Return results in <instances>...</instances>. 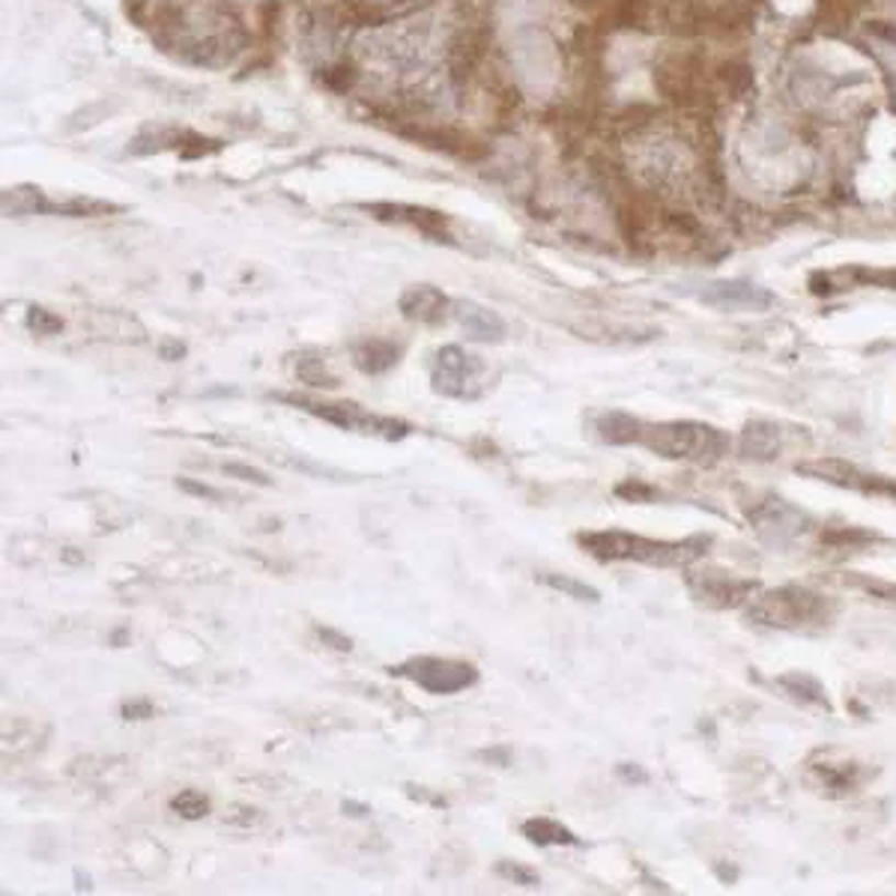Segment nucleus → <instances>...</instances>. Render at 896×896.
<instances>
[{
    "label": "nucleus",
    "mask_w": 896,
    "mask_h": 896,
    "mask_svg": "<svg viewBox=\"0 0 896 896\" xmlns=\"http://www.w3.org/2000/svg\"><path fill=\"white\" fill-rule=\"evenodd\" d=\"M177 488H180L182 493H189V496H201V500H222V493L215 491V488H210V484H201V481L194 479H180L177 481Z\"/></svg>",
    "instance_id": "cd10ccee"
},
{
    "label": "nucleus",
    "mask_w": 896,
    "mask_h": 896,
    "mask_svg": "<svg viewBox=\"0 0 896 896\" xmlns=\"http://www.w3.org/2000/svg\"><path fill=\"white\" fill-rule=\"evenodd\" d=\"M344 813H350V816H356V819H362V816H368V807H362V804H352V800H344Z\"/></svg>",
    "instance_id": "473e14b6"
},
{
    "label": "nucleus",
    "mask_w": 896,
    "mask_h": 896,
    "mask_svg": "<svg viewBox=\"0 0 896 896\" xmlns=\"http://www.w3.org/2000/svg\"><path fill=\"white\" fill-rule=\"evenodd\" d=\"M484 371L479 356H470V352L458 347V344H448L443 350L437 352L434 359V368H430V383H434V392L443 397H458V401H472L479 397L481 383L479 377Z\"/></svg>",
    "instance_id": "0eeeda50"
},
{
    "label": "nucleus",
    "mask_w": 896,
    "mask_h": 896,
    "mask_svg": "<svg viewBox=\"0 0 896 896\" xmlns=\"http://www.w3.org/2000/svg\"><path fill=\"white\" fill-rule=\"evenodd\" d=\"M687 589L694 592V597L712 604V607H736L750 597L753 583L736 580L724 571H696V574H687Z\"/></svg>",
    "instance_id": "6e6552de"
},
{
    "label": "nucleus",
    "mask_w": 896,
    "mask_h": 896,
    "mask_svg": "<svg viewBox=\"0 0 896 896\" xmlns=\"http://www.w3.org/2000/svg\"><path fill=\"white\" fill-rule=\"evenodd\" d=\"M54 210L52 203L45 201L40 189H7L3 192V213L7 215H33Z\"/></svg>",
    "instance_id": "aec40b11"
},
{
    "label": "nucleus",
    "mask_w": 896,
    "mask_h": 896,
    "mask_svg": "<svg viewBox=\"0 0 896 896\" xmlns=\"http://www.w3.org/2000/svg\"><path fill=\"white\" fill-rule=\"evenodd\" d=\"M27 326H31L36 335H57V332L64 329V321H60L57 314H52V311L36 309V305H33V309L27 311Z\"/></svg>",
    "instance_id": "a878e982"
},
{
    "label": "nucleus",
    "mask_w": 896,
    "mask_h": 896,
    "mask_svg": "<svg viewBox=\"0 0 896 896\" xmlns=\"http://www.w3.org/2000/svg\"><path fill=\"white\" fill-rule=\"evenodd\" d=\"M284 404L302 406L305 413L311 416L323 418L329 425L341 427V430H356V434H368V437H380L385 443H397V439H406L413 434V427L406 425L404 418H392V416H373V413H365L359 404H314L309 397H296V395H281Z\"/></svg>",
    "instance_id": "39448f33"
},
{
    "label": "nucleus",
    "mask_w": 896,
    "mask_h": 896,
    "mask_svg": "<svg viewBox=\"0 0 896 896\" xmlns=\"http://www.w3.org/2000/svg\"><path fill=\"white\" fill-rule=\"evenodd\" d=\"M222 470L227 472V475H234V479H243V481H251V484H260V488H269V484H272L267 472L255 470V467H246V463H224Z\"/></svg>",
    "instance_id": "bb28decb"
},
{
    "label": "nucleus",
    "mask_w": 896,
    "mask_h": 896,
    "mask_svg": "<svg viewBox=\"0 0 896 896\" xmlns=\"http://www.w3.org/2000/svg\"><path fill=\"white\" fill-rule=\"evenodd\" d=\"M738 161L765 192H795L813 171V159L789 123L757 117L738 141Z\"/></svg>",
    "instance_id": "f257e3e1"
},
{
    "label": "nucleus",
    "mask_w": 896,
    "mask_h": 896,
    "mask_svg": "<svg viewBox=\"0 0 896 896\" xmlns=\"http://www.w3.org/2000/svg\"><path fill=\"white\" fill-rule=\"evenodd\" d=\"M642 422L625 413H609L597 422V434L601 439H607L613 446H625V443H640Z\"/></svg>",
    "instance_id": "6ab92c4d"
},
{
    "label": "nucleus",
    "mask_w": 896,
    "mask_h": 896,
    "mask_svg": "<svg viewBox=\"0 0 896 896\" xmlns=\"http://www.w3.org/2000/svg\"><path fill=\"white\" fill-rule=\"evenodd\" d=\"M123 717H126V720H147V717H153V705H149L147 699L123 703Z\"/></svg>",
    "instance_id": "c756f323"
},
{
    "label": "nucleus",
    "mask_w": 896,
    "mask_h": 896,
    "mask_svg": "<svg viewBox=\"0 0 896 896\" xmlns=\"http://www.w3.org/2000/svg\"><path fill=\"white\" fill-rule=\"evenodd\" d=\"M866 48L875 57V64L885 69V75L891 78V85L896 90V31H887V27H870L866 31Z\"/></svg>",
    "instance_id": "a211bd4d"
},
{
    "label": "nucleus",
    "mask_w": 896,
    "mask_h": 896,
    "mask_svg": "<svg viewBox=\"0 0 896 896\" xmlns=\"http://www.w3.org/2000/svg\"><path fill=\"white\" fill-rule=\"evenodd\" d=\"M705 299L724 309H762L771 302L769 293H759L757 288H747V284H715V290L705 293Z\"/></svg>",
    "instance_id": "f3484780"
},
{
    "label": "nucleus",
    "mask_w": 896,
    "mask_h": 896,
    "mask_svg": "<svg viewBox=\"0 0 896 896\" xmlns=\"http://www.w3.org/2000/svg\"><path fill=\"white\" fill-rule=\"evenodd\" d=\"M395 675L416 682L422 691L434 696L460 694L472 684H479V670L472 663L463 661H446V658H416V661H406L401 667H392Z\"/></svg>",
    "instance_id": "423d86ee"
},
{
    "label": "nucleus",
    "mask_w": 896,
    "mask_h": 896,
    "mask_svg": "<svg viewBox=\"0 0 896 896\" xmlns=\"http://www.w3.org/2000/svg\"><path fill=\"white\" fill-rule=\"evenodd\" d=\"M580 547L592 553L601 562H642V565H687L699 559L708 541L703 538H691L684 545H670V541H651L642 535L619 533H583L576 535Z\"/></svg>",
    "instance_id": "f03ea898"
},
{
    "label": "nucleus",
    "mask_w": 896,
    "mask_h": 896,
    "mask_svg": "<svg viewBox=\"0 0 896 896\" xmlns=\"http://www.w3.org/2000/svg\"><path fill=\"white\" fill-rule=\"evenodd\" d=\"M171 810L177 813V816H182V819L198 821L210 813V798L201 795V792L186 789V792H180L177 798H171Z\"/></svg>",
    "instance_id": "5701e85b"
},
{
    "label": "nucleus",
    "mask_w": 896,
    "mask_h": 896,
    "mask_svg": "<svg viewBox=\"0 0 896 896\" xmlns=\"http://www.w3.org/2000/svg\"><path fill=\"white\" fill-rule=\"evenodd\" d=\"M741 455L753 460H774L780 455V427L753 422L741 434Z\"/></svg>",
    "instance_id": "2eb2a0df"
},
{
    "label": "nucleus",
    "mask_w": 896,
    "mask_h": 896,
    "mask_svg": "<svg viewBox=\"0 0 896 896\" xmlns=\"http://www.w3.org/2000/svg\"><path fill=\"white\" fill-rule=\"evenodd\" d=\"M317 637H321L329 649L335 651H350L352 649V640L350 637H344V634H338V630L332 628H317Z\"/></svg>",
    "instance_id": "c85d7f7f"
},
{
    "label": "nucleus",
    "mask_w": 896,
    "mask_h": 896,
    "mask_svg": "<svg viewBox=\"0 0 896 896\" xmlns=\"http://www.w3.org/2000/svg\"><path fill=\"white\" fill-rule=\"evenodd\" d=\"M401 359V347L383 338H371L352 347V365L368 377H380V373L392 371Z\"/></svg>",
    "instance_id": "4468645a"
},
{
    "label": "nucleus",
    "mask_w": 896,
    "mask_h": 896,
    "mask_svg": "<svg viewBox=\"0 0 896 896\" xmlns=\"http://www.w3.org/2000/svg\"><path fill=\"white\" fill-rule=\"evenodd\" d=\"M496 873H500L505 882H512V885H520V887H529V891L541 885V875L535 873V870H529V866L514 864V861H500V864H496Z\"/></svg>",
    "instance_id": "393cba45"
},
{
    "label": "nucleus",
    "mask_w": 896,
    "mask_h": 896,
    "mask_svg": "<svg viewBox=\"0 0 896 896\" xmlns=\"http://www.w3.org/2000/svg\"><path fill=\"white\" fill-rule=\"evenodd\" d=\"M810 774L828 795H849L864 783V771L854 762H831V759H810Z\"/></svg>",
    "instance_id": "f8f14e48"
},
{
    "label": "nucleus",
    "mask_w": 896,
    "mask_h": 896,
    "mask_svg": "<svg viewBox=\"0 0 896 896\" xmlns=\"http://www.w3.org/2000/svg\"><path fill=\"white\" fill-rule=\"evenodd\" d=\"M780 684H783L789 694H795L798 699H804V703H816V705H825V708H828L825 691L819 687V682H813L810 675H783Z\"/></svg>",
    "instance_id": "b1692460"
},
{
    "label": "nucleus",
    "mask_w": 896,
    "mask_h": 896,
    "mask_svg": "<svg viewBox=\"0 0 896 896\" xmlns=\"http://www.w3.org/2000/svg\"><path fill=\"white\" fill-rule=\"evenodd\" d=\"M798 472L816 475V479H821V481H831V484H840V488H852V491L891 493V496H896L894 481L882 479V475H870V472H861L858 467H852V463H845V460H819V463H804V467H798Z\"/></svg>",
    "instance_id": "1a4fd4ad"
},
{
    "label": "nucleus",
    "mask_w": 896,
    "mask_h": 896,
    "mask_svg": "<svg viewBox=\"0 0 896 896\" xmlns=\"http://www.w3.org/2000/svg\"><path fill=\"white\" fill-rule=\"evenodd\" d=\"M538 580L545 583V586H550L553 592H562V595L574 597V601H589V604H597L601 601V592H597L595 586H589V583H583V580H574V576H565V574H538Z\"/></svg>",
    "instance_id": "412c9836"
},
{
    "label": "nucleus",
    "mask_w": 896,
    "mask_h": 896,
    "mask_svg": "<svg viewBox=\"0 0 896 896\" xmlns=\"http://www.w3.org/2000/svg\"><path fill=\"white\" fill-rule=\"evenodd\" d=\"M640 446L658 451L670 460H694L717 463L729 455V437L724 430L699 422H667V425H642Z\"/></svg>",
    "instance_id": "7ed1b4c3"
},
{
    "label": "nucleus",
    "mask_w": 896,
    "mask_h": 896,
    "mask_svg": "<svg viewBox=\"0 0 896 896\" xmlns=\"http://www.w3.org/2000/svg\"><path fill=\"white\" fill-rule=\"evenodd\" d=\"M458 321H460V326L467 329V335H470L472 341H481V344L505 341V332H508L496 311L481 309V305H475V302H460Z\"/></svg>",
    "instance_id": "ddd939ff"
},
{
    "label": "nucleus",
    "mask_w": 896,
    "mask_h": 896,
    "mask_svg": "<svg viewBox=\"0 0 896 896\" xmlns=\"http://www.w3.org/2000/svg\"><path fill=\"white\" fill-rule=\"evenodd\" d=\"M296 373H299V380H302V383L314 385V389H338V380H335V377L326 371L323 359L311 356V352L299 356V359H296Z\"/></svg>",
    "instance_id": "4be33fe9"
},
{
    "label": "nucleus",
    "mask_w": 896,
    "mask_h": 896,
    "mask_svg": "<svg viewBox=\"0 0 896 896\" xmlns=\"http://www.w3.org/2000/svg\"><path fill=\"white\" fill-rule=\"evenodd\" d=\"M481 759H496V762H500V765H508V753H505V750H484V753H479Z\"/></svg>",
    "instance_id": "72a5a7b5"
},
{
    "label": "nucleus",
    "mask_w": 896,
    "mask_h": 896,
    "mask_svg": "<svg viewBox=\"0 0 896 896\" xmlns=\"http://www.w3.org/2000/svg\"><path fill=\"white\" fill-rule=\"evenodd\" d=\"M619 777L630 780V783H634V780H637V783H642V780H646V774H642L640 769H630V765H621V769H619Z\"/></svg>",
    "instance_id": "2f4dec72"
},
{
    "label": "nucleus",
    "mask_w": 896,
    "mask_h": 896,
    "mask_svg": "<svg viewBox=\"0 0 896 896\" xmlns=\"http://www.w3.org/2000/svg\"><path fill=\"white\" fill-rule=\"evenodd\" d=\"M448 309H451V299L439 288H430V284L410 288L401 296V314L413 323H427V326L443 323L448 317Z\"/></svg>",
    "instance_id": "9b49d317"
},
{
    "label": "nucleus",
    "mask_w": 896,
    "mask_h": 896,
    "mask_svg": "<svg viewBox=\"0 0 896 896\" xmlns=\"http://www.w3.org/2000/svg\"><path fill=\"white\" fill-rule=\"evenodd\" d=\"M523 837L529 840L533 845H538V849H550V845H583L580 843V837H576L571 828H565L562 821H553V819H526L523 821Z\"/></svg>",
    "instance_id": "dca6fc26"
},
{
    "label": "nucleus",
    "mask_w": 896,
    "mask_h": 896,
    "mask_svg": "<svg viewBox=\"0 0 896 896\" xmlns=\"http://www.w3.org/2000/svg\"><path fill=\"white\" fill-rule=\"evenodd\" d=\"M750 520H753V526H757L765 538L780 541V545L807 529V526H804V514L789 508L783 500L762 502L757 512H750Z\"/></svg>",
    "instance_id": "9d476101"
},
{
    "label": "nucleus",
    "mask_w": 896,
    "mask_h": 896,
    "mask_svg": "<svg viewBox=\"0 0 896 896\" xmlns=\"http://www.w3.org/2000/svg\"><path fill=\"white\" fill-rule=\"evenodd\" d=\"M186 356V347L177 341H165L161 344V359H168V362H177V359H182Z\"/></svg>",
    "instance_id": "7c9ffc66"
},
{
    "label": "nucleus",
    "mask_w": 896,
    "mask_h": 896,
    "mask_svg": "<svg viewBox=\"0 0 896 896\" xmlns=\"http://www.w3.org/2000/svg\"><path fill=\"white\" fill-rule=\"evenodd\" d=\"M828 604L825 597L816 595V592H807V589H774V592H762L757 601H750L747 607V616L757 621V625H765V628H780V630H807V628H819L828 621Z\"/></svg>",
    "instance_id": "20e7f679"
}]
</instances>
